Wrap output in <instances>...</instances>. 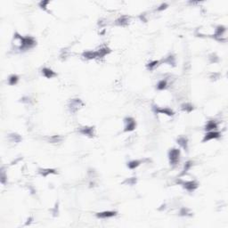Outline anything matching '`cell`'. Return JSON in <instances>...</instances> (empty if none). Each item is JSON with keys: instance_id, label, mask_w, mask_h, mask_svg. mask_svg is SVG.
<instances>
[{"instance_id": "1", "label": "cell", "mask_w": 228, "mask_h": 228, "mask_svg": "<svg viewBox=\"0 0 228 228\" xmlns=\"http://www.w3.org/2000/svg\"><path fill=\"white\" fill-rule=\"evenodd\" d=\"M181 152L178 148H173L168 152V160L172 167H176L180 161Z\"/></svg>"}, {"instance_id": "2", "label": "cell", "mask_w": 228, "mask_h": 228, "mask_svg": "<svg viewBox=\"0 0 228 228\" xmlns=\"http://www.w3.org/2000/svg\"><path fill=\"white\" fill-rule=\"evenodd\" d=\"M176 183L179 184H181L183 187H184V189L189 192H194L199 187V184L196 182V181H194V180L183 181L181 178H178V180L176 181Z\"/></svg>"}, {"instance_id": "3", "label": "cell", "mask_w": 228, "mask_h": 228, "mask_svg": "<svg viewBox=\"0 0 228 228\" xmlns=\"http://www.w3.org/2000/svg\"><path fill=\"white\" fill-rule=\"evenodd\" d=\"M137 128V121L132 117H126L124 119V132H132Z\"/></svg>"}, {"instance_id": "4", "label": "cell", "mask_w": 228, "mask_h": 228, "mask_svg": "<svg viewBox=\"0 0 228 228\" xmlns=\"http://www.w3.org/2000/svg\"><path fill=\"white\" fill-rule=\"evenodd\" d=\"M153 110L155 114H162V115H166L168 117H172L174 116L175 112L173 110L168 107H159L157 105H153Z\"/></svg>"}, {"instance_id": "5", "label": "cell", "mask_w": 228, "mask_h": 228, "mask_svg": "<svg viewBox=\"0 0 228 228\" xmlns=\"http://www.w3.org/2000/svg\"><path fill=\"white\" fill-rule=\"evenodd\" d=\"M83 106H84L83 102L80 100V99H79V98L71 100L70 103H69V109H70V110H71L72 113L77 112V111L80 109L81 107H83Z\"/></svg>"}, {"instance_id": "6", "label": "cell", "mask_w": 228, "mask_h": 228, "mask_svg": "<svg viewBox=\"0 0 228 228\" xmlns=\"http://www.w3.org/2000/svg\"><path fill=\"white\" fill-rule=\"evenodd\" d=\"M37 41L36 39L33 37L27 36L24 37V39H23V45H22V48L21 50H28V49H30L32 47L36 46Z\"/></svg>"}, {"instance_id": "7", "label": "cell", "mask_w": 228, "mask_h": 228, "mask_svg": "<svg viewBox=\"0 0 228 228\" xmlns=\"http://www.w3.org/2000/svg\"><path fill=\"white\" fill-rule=\"evenodd\" d=\"M221 136V133L218 131V130H213V131H209L206 133V135L204 136L203 139H202V143H206L209 142L210 140L213 139H218Z\"/></svg>"}, {"instance_id": "8", "label": "cell", "mask_w": 228, "mask_h": 228, "mask_svg": "<svg viewBox=\"0 0 228 228\" xmlns=\"http://www.w3.org/2000/svg\"><path fill=\"white\" fill-rule=\"evenodd\" d=\"M79 132L80 134H82L83 136H86V137H95V128L94 127H83V128H81L79 130Z\"/></svg>"}, {"instance_id": "9", "label": "cell", "mask_w": 228, "mask_h": 228, "mask_svg": "<svg viewBox=\"0 0 228 228\" xmlns=\"http://www.w3.org/2000/svg\"><path fill=\"white\" fill-rule=\"evenodd\" d=\"M117 215V211L114 210H108V211H102L96 214V217L98 218H110Z\"/></svg>"}, {"instance_id": "10", "label": "cell", "mask_w": 228, "mask_h": 228, "mask_svg": "<svg viewBox=\"0 0 228 228\" xmlns=\"http://www.w3.org/2000/svg\"><path fill=\"white\" fill-rule=\"evenodd\" d=\"M176 143L177 145L180 146L181 148H183L185 152H188V145H189V141H188V138L184 136L182 137H179L176 140Z\"/></svg>"}, {"instance_id": "11", "label": "cell", "mask_w": 228, "mask_h": 228, "mask_svg": "<svg viewBox=\"0 0 228 228\" xmlns=\"http://www.w3.org/2000/svg\"><path fill=\"white\" fill-rule=\"evenodd\" d=\"M41 74L43 75V77H45L46 79H48L57 77V73L55 72L52 69L47 68V67H45L41 70Z\"/></svg>"}, {"instance_id": "12", "label": "cell", "mask_w": 228, "mask_h": 228, "mask_svg": "<svg viewBox=\"0 0 228 228\" xmlns=\"http://www.w3.org/2000/svg\"><path fill=\"white\" fill-rule=\"evenodd\" d=\"M129 20L130 18L128 15H122L119 18H118L115 21V24L117 26H120V27H125L129 23Z\"/></svg>"}, {"instance_id": "13", "label": "cell", "mask_w": 228, "mask_h": 228, "mask_svg": "<svg viewBox=\"0 0 228 228\" xmlns=\"http://www.w3.org/2000/svg\"><path fill=\"white\" fill-rule=\"evenodd\" d=\"M218 124L216 120H209L205 126V130L209 132L213 130H218Z\"/></svg>"}, {"instance_id": "14", "label": "cell", "mask_w": 228, "mask_h": 228, "mask_svg": "<svg viewBox=\"0 0 228 228\" xmlns=\"http://www.w3.org/2000/svg\"><path fill=\"white\" fill-rule=\"evenodd\" d=\"M82 56L84 58L87 59V60H93L95 58H98V54L97 51H93V50H89V51H86L82 54Z\"/></svg>"}, {"instance_id": "15", "label": "cell", "mask_w": 228, "mask_h": 228, "mask_svg": "<svg viewBox=\"0 0 228 228\" xmlns=\"http://www.w3.org/2000/svg\"><path fill=\"white\" fill-rule=\"evenodd\" d=\"M38 173L40 174L42 176L46 177L49 175H55V174H57V172L55 169H53V168H38Z\"/></svg>"}, {"instance_id": "16", "label": "cell", "mask_w": 228, "mask_h": 228, "mask_svg": "<svg viewBox=\"0 0 228 228\" xmlns=\"http://www.w3.org/2000/svg\"><path fill=\"white\" fill-rule=\"evenodd\" d=\"M162 64H168V65H169V66H171V67H175L176 64V57H175L173 55H169L168 56H167L164 60H163Z\"/></svg>"}, {"instance_id": "17", "label": "cell", "mask_w": 228, "mask_h": 228, "mask_svg": "<svg viewBox=\"0 0 228 228\" xmlns=\"http://www.w3.org/2000/svg\"><path fill=\"white\" fill-rule=\"evenodd\" d=\"M143 163V160H133L128 162V168L129 169H136Z\"/></svg>"}, {"instance_id": "18", "label": "cell", "mask_w": 228, "mask_h": 228, "mask_svg": "<svg viewBox=\"0 0 228 228\" xmlns=\"http://www.w3.org/2000/svg\"><path fill=\"white\" fill-rule=\"evenodd\" d=\"M96 51H97V54H98V58H102L105 55H109L110 53V49L107 46H102V47H101L100 49H98Z\"/></svg>"}, {"instance_id": "19", "label": "cell", "mask_w": 228, "mask_h": 228, "mask_svg": "<svg viewBox=\"0 0 228 228\" xmlns=\"http://www.w3.org/2000/svg\"><path fill=\"white\" fill-rule=\"evenodd\" d=\"M168 87V80L166 79H160L159 82L157 83L156 85V89L159 90V91H162V90H165L167 89Z\"/></svg>"}, {"instance_id": "20", "label": "cell", "mask_w": 228, "mask_h": 228, "mask_svg": "<svg viewBox=\"0 0 228 228\" xmlns=\"http://www.w3.org/2000/svg\"><path fill=\"white\" fill-rule=\"evenodd\" d=\"M193 105H192L191 102H184L181 105V110L183 111L186 112V113H190L193 110Z\"/></svg>"}, {"instance_id": "21", "label": "cell", "mask_w": 228, "mask_h": 228, "mask_svg": "<svg viewBox=\"0 0 228 228\" xmlns=\"http://www.w3.org/2000/svg\"><path fill=\"white\" fill-rule=\"evenodd\" d=\"M9 140L12 143L18 144V143H20V142L22 140V138H21V137L20 135H18V134L13 133V134H10L9 135Z\"/></svg>"}, {"instance_id": "22", "label": "cell", "mask_w": 228, "mask_h": 228, "mask_svg": "<svg viewBox=\"0 0 228 228\" xmlns=\"http://www.w3.org/2000/svg\"><path fill=\"white\" fill-rule=\"evenodd\" d=\"M19 81V76L16 74H12L10 75L9 78H8V84L10 86H15Z\"/></svg>"}, {"instance_id": "23", "label": "cell", "mask_w": 228, "mask_h": 228, "mask_svg": "<svg viewBox=\"0 0 228 228\" xmlns=\"http://www.w3.org/2000/svg\"><path fill=\"white\" fill-rule=\"evenodd\" d=\"M192 165H193V162H192V160H188V161H186L185 163H184V169H183L182 173H181V176H184L185 174L187 173L190 169H191V168L192 167Z\"/></svg>"}, {"instance_id": "24", "label": "cell", "mask_w": 228, "mask_h": 228, "mask_svg": "<svg viewBox=\"0 0 228 228\" xmlns=\"http://www.w3.org/2000/svg\"><path fill=\"white\" fill-rule=\"evenodd\" d=\"M160 64V61H152L150 62L149 64H146V68L149 70V71H153L155 70L156 68Z\"/></svg>"}, {"instance_id": "25", "label": "cell", "mask_w": 228, "mask_h": 228, "mask_svg": "<svg viewBox=\"0 0 228 228\" xmlns=\"http://www.w3.org/2000/svg\"><path fill=\"white\" fill-rule=\"evenodd\" d=\"M63 137L61 136H53L49 138V142L52 143V144H59L63 141Z\"/></svg>"}, {"instance_id": "26", "label": "cell", "mask_w": 228, "mask_h": 228, "mask_svg": "<svg viewBox=\"0 0 228 228\" xmlns=\"http://www.w3.org/2000/svg\"><path fill=\"white\" fill-rule=\"evenodd\" d=\"M179 213H180V215L183 216V217H188V216H192V215L191 210L188 209V208H182Z\"/></svg>"}, {"instance_id": "27", "label": "cell", "mask_w": 228, "mask_h": 228, "mask_svg": "<svg viewBox=\"0 0 228 228\" xmlns=\"http://www.w3.org/2000/svg\"><path fill=\"white\" fill-rule=\"evenodd\" d=\"M209 59H210V62L211 64H217L219 61L218 56L216 55V54H214V53H212L211 55H210Z\"/></svg>"}, {"instance_id": "28", "label": "cell", "mask_w": 228, "mask_h": 228, "mask_svg": "<svg viewBox=\"0 0 228 228\" xmlns=\"http://www.w3.org/2000/svg\"><path fill=\"white\" fill-rule=\"evenodd\" d=\"M1 179H0V181H1V184H5L6 182L7 181V176H6V173H5V171H4V168H2V170H1Z\"/></svg>"}, {"instance_id": "29", "label": "cell", "mask_w": 228, "mask_h": 228, "mask_svg": "<svg viewBox=\"0 0 228 228\" xmlns=\"http://www.w3.org/2000/svg\"><path fill=\"white\" fill-rule=\"evenodd\" d=\"M124 184H127L128 185H134L135 184H137V177H130V178H128L127 179Z\"/></svg>"}, {"instance_id": "30", "label": "cell", "mask_w": 228, "mask_h": 228, "mask_svg": "<svg viewBox=\"0 0 228 228\" xmlns=\"http://www.w3.org/2000/svg\"><path fill=\"white\" fill-rule=\"evenodd\" d=\"M168 6V5L167 4V3H162L158 8H157V11H159V12H161V11H163V10L167 9V7Z\"/></svg>"}, {"instance_id": "31", "label": "cell", "mask_w": 228, "mask_h": 228, "mask_svg": "<svg viewBox=\"0 0 228 228\" xmlns=\"http://www.w3.org/2000/svg\"><path fill=\"white\" fill-rule=\"evenodd\" d=\"M53 215L56 217V216H58V203H56V205L55 206V208H54V210H53Z\"/></svg>"}]
</instances>
